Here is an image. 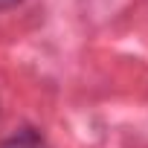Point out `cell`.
<instances>
[{
  "mask_svg": "<svg viewBox=\"0 0 148 148\" xmlns=\"http://www.w3.org/2000/svg\"><path fill=\"white\" fill-rule=\"evenodd\" d=\"M0 148H49V142L38 128H21L0 142Z\"/></svg>",
  "mask_w": 148,
  "mask_h": 148,
  "instance_id": "1",
  "label": "cell"
},
{
  "mask_svg": "<svg viewBox=\"0 0 148 148\" xmlns=\"http://www.w3.org/2000/svg\"><path fill=\"white\" fill-rule=\"evenodd\" d=\"M18 3H23V0H0V12H6V9H15Z\"/></svg>",
  "mask_w": 148,
  "mask_h": 148,
  "instance_id": "2",
  "label": "cell"
}]
</instances>
